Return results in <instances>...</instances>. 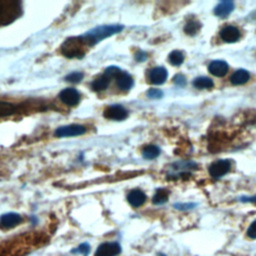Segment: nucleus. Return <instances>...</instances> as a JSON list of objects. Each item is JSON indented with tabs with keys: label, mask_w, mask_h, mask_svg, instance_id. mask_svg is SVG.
<instances>
[{
	"label": "nucleus",
	"mask_w": 256,
	"mask_h": 256,
	"mask_svg": "<svg viewBox=\"0 0 256 256\" xmlns=\"http://www.w3.org/2000/svg\"><path fill=\"white\" fill-rule=\"evenodd\" d=\"M160 155V149L158 146L156 145H147L143 148L142 150V156L145 159L151 160V159H155Z\"/></svg>",
	"instance_id": "obj_19"
},
{
	"label": "nucleus",
	"mask_w": 256,
	"mask_h": 256,
	"mask_svg": "<svg viewBox=\"0 0 256 256\" xmlns=\"http://www.w3.org/2000/svg\"><path fill=\"white\" fill-rule=\"evenodd\" d=\"M123 29H124V26L121 24L100 25L87 31L80 37L82 38V40L87 46H94L100 41H102L103 39L121 32Z\"/></svg>",
	"instance_id": "obj_1"
},
{
	"label": "nucleus",
	"mask_w": 256,
	"mask_h": 256,
	"mask_svg": "<svg viewBox=\"0 0 256 256\" xmlns=\"http://www.w3.org/2000/svg\"><path fill=\"white\" fill-rule=\"evenodd\" d=\"M103 115L106 119L121 121L128 117V111L124 106H122L120 104H113V105L108 106L104 110Z\"/></svg>",
	"instance_id": "obj_7"
},
{
	"label": "nucleus",
	"mask_w": 256,
	"mask_h": 256,
	"mask_svg": "<svg viewBox=\"0 0 256 256\" xmlns=\"http://www.w3.org/2000/svg\"><path fill=\"white\" fill-rule=\"evenodd\" d=\"M193 85H194V87H196L198 89H209L214 86V82L212 79H210L208 77L201 76V77H197L193 80Z\"/></svg>",
	"instance_id": "obj_20"
},
{
	"label": "nucleus",
	"mask_w": 256,
	"mask_h": 256,
	"mask_svg": "<svg viewBox=\"0 0 256 256\" xmlns=\"http://www.w3.org/2000/svg\"><path fill=\"white\" fill-rule=\"evenodd\" d=\"M109 83H110V78L107 75L103 74L102 76L96 78L91 83V89L95 92H100V91L105 90L108 87Z\"/></svg>",
	"instance_id": "obj_17"
},
{
	"label": "nucleus",
	"mask_w": 256,
	"mask_h": 256,
	"mask_svg": "<svg viewBox=\"0 0 256 256\" xmlns=\"http://www.w3.org/2000/svg\"><path fill=\"white\" fill-rule=\"evenodd\" d=\"M116 84L118 86V88L120 90H123V91H128L130 90L133 85H134V80L132 78V76L125 72V71H122L117 77H116Z\"/></svg>",
	"instance_id": "obj_14"
},
{
	"label": "nucleus",
	"mask_w": 256,
	"mask_h": 256,
	"mask_svg": "<svg viewBox=\"0 0 256 256\" xmlns=\"http://www.w3.org/2000/svg\"><path fill=\"white\" fill-rule=\"evenodd\" d=\"M168 198H169V191H167L166 189L160 188L156 190L152 198V203L155 205H162L168 201Z\"/></svg>",
	"instance_id": "obj_18"
},
{
	"label": "nucleus",
	"mask_w": 256,
	"mask_h": 256,
	"mask_svg": "<svg viewBox=\"0 0 256 256\" xmlns=\"http://www.w3.org/2000/svg\"><path fill=\"white\" fill-rule=\"evenodd\" d=\"M86 132V128L83 125L79 124H71V125H65L60 126L55 130V136L56 137H73V136H79Z\"/></svg>",
	"instance_id": "obj_4"
},
{
	"label": "nucleus",
	"mask_w": 256,
	"mask_h": 256,
	"mask_svg": "<svg viewBox=\"0 0 256 256\" xmlns=\"http://www.w3.org/2000/svg\"><path fill=\"white\" fill-rule=\"evenodd\" d=\"M195 206H196L195 203H176V204H174V208L178 209V210H188Z\"/></svg>",
	"instance_id": "obj_30"
},
{
	"label": "nucleus",
	"mask_w": 256,
	"mask_h": 256,
	"mask_svg": "<svg viewBox=\"0 0 256 256\" xmlns=\"http://www.w3.org/2000/svg\"><path fill=\"white\" fill-rule=\"evenodd\" d=\"M241 201H243V202H256V196H254V197H247V198H245V197H243V198H241Z\"/></svg>",
	"instance_id": "obj_32"
},
{
	"label": "nucleus",
	"mask_w": 256,
	"mask_h": 256,
	"mask_svg": "<svg viewBox=\"0 0 256 256\" xmlns=\"http://www.w3.org/2000/svg\"><path fill=\"white\" fill-rule=\"evenodd\" d=\"M168 77V72L164 67H154L148 72V80L154 85L163 84Z\"/></svg>",
	"instance_id": "obj_10"
},
{
	"label": "nucleus",
	"mask_w": 256,
	"mask_h": 256,
	"mask_svg": "<svg viewBox=\"0 0 256 256\" xmlns=\"http://www.w3.org/2000/svg\"><path fill=\"white\" fill-rule=\"evenodd\" d=\"M147 59V54L143 51H138L137 53H135V60L137 62H143Z\"/></svg>",
	"instance_id": "obj_31"
},
{
	"label": "nucleus",
	"mask_w": 256,
	"mask_h": 256,
	"mask_svg": "<svg viewBox=\"0 0 256 256\" xmlns=\"http://www.w3.org/2000/svg\"><path fill=\"white\" fill-rule=\"evenodd\" d=\"M173 82H174V84H176L177 86L184 87V86L186 85V78H185V76L182 75V74H177V75L174 76Z\"/></svg>",
	"instance_id": "obj_28"
},
{
	"label": "nucleus",
	"mask_w": 256,
	"mask_h": 256,
	"mask_svg": "<svg viewBox=\"0 0 256 256\" xmlns=\"http://www.w3.org/2000/svg\"><path fill=\"white\" fill-rule=\"evenodd\" d=\"M252 15H254V17H253V18H255V19H256V10H255V11H254L250 16H252Z\"/></svg>",
	"instance_id": "obj_33"
},
{
	"label": "nucleus",
	"mask_w": 256,
	"mask_h": 256,
	"mask_svg": "<svg viewBox=\"0 0 256 256\" xmlns=\"http://www.w3.org/2000/svg\"><path fill=\"white\" fill-rule=\"evenodd\" d=\"M84 77L82 72H71L65 76V80L70 83H79Z\"/></svg>",
	"instance_id": "obj_25"
},
{
	"label": "nucleus",
	"mask_w": 256,
	"mask_h": 256,
	"mask_svg": "<svg viewBox=\"0 0 256 256\" xmlns=\"http://www.w3.org/2000/svg\"><path fill=\"white\" fill-rule=\"evenodd\" d=\"M84 45L86 44L80 36L68 38L61 46V53L68 58H82L85 55Z\"/></svg>",
	"instance_id": "obj_3"
},
{
	"label": "nucleus",
	"mask_w": 256,
	"mask_h": 256,
	"mask_svg": "<svg viewBox=\"0 0 256 256\" xmlns=\"http://www.w3.org/2000/svg\"><path fill=\"white\" fill-rule=\"evenodd\" d=\"M249 79H250V75L248 71L245 69H239L232 74V76L230 77V82L233 85H243L247 83Z\"/></svg>",
	"instance_id": "obj_16"
},
{
	"label": "nucleus",
	"mask_w": 256,
	"mask_h": 256,
	"mask_svg": "<svg viewBox=\"0 0 256 256\" xmlns=\"http://www.w3.org/2000/svg\"><path fill=\"white\" fill-rule=\"evenodd\" d=\"M121 72H122V70H121L119 67H116V66H109L108 68L105 69L104 74L107 75V76L111 79V78H113V77L116 78Z\"/></svg>",
	"instance_id": "obj_26"
},
{
	"label": "nucleus",
	"mask_w": 256,
	"mask_h": 256,
	"mask_svg": "<svg viewBox=\"0 0 256 256\" xmlns=\"http://www.w3.org/2000/svg\"><path fill=\"white\" fill-rule=\"evenodd\" d=\"M201 29V23L197 20H190L186 23L185 27H184V32L188 35H195L199 32V30Z\"/></svg>",
	"instance_id": "obj_22"
},
{
	"label": "nucleus",
	"mask_w": 256,
	"mask_h": 256,
	"mask_svg": "<svg viewBox=\"0 0 256 256\" xmlns=\"http://www.w3.org/2000/svg\"><path fill=\"white\" fill-rule=\"evenodd\" d=\"M90 251H91V247H90L89 243L83 242V243L79 244L76 248H73V249L70 251V253H71V254H75V255L81 254V255L87 256V255L90 253Z\"/></svg>",
	"instance_id": "obj_24"
},
{
	"label": "nucleus",
	"mask_w": 256,
	"mask_h": 256,
	"mask_svg": "<svg viewBox=\"0 0 256 256\" xmlns=\"http://www.w3.org/2000/svg\"><path fill=\"white\" fill-rule=\"evenodd\" d=\"M22 222V217L16 212H8L0 216V227L3 229H11Z\"/></svg>",
	"instance_id": "obj_8"
},
{
	"label": "nucleus",
	"mask_w": 256,
	"mask_h": 256,
	"mask_svg": "<svg viewBox=\"0 0 256 256\" xmlns=\"http://www.w3.org/2000/svg\"><path fill=\"white\" fill-rule=\"evenodd\" d=\"M234 9V3L232 1L226 0L221 1L214 9V13L218 17H227Z\"/></svg>",
	"instance_id": "obj_15"
},
{
	"label": "nucleus",
	"mask_w": 256,
	"mask_h": 256,
	"mask_svg": "<svg viewBox=\"0 0 256 256\" xmlns=\"http://www.w3.org/2000/svg\"><path fill=\"white\" fill-rule=\"evenodd\" d=\"M126 198H127L128 203L132 207L138 208V207L142 206L145 203V201L147 199V196H146V194L142 190H140V189H133V190H131L127 194Z\"/></svg>",
	"instance_id": "obj_11"
},
{
	"label": "nucleus",
	"mask_w": 256,
	"mask_h": 256,
	"mask_svg": "<svg viewBox=\"0 0 256 256\" xmlns=\"http://www.w3.org/2000/svg\"><path fill=\"white\" fill-rule=\"evenodd\" d=\"M146 94L150 99H160L163 96V91L158 88H150Z\"/></svg>",
	"instance_id": "obj_27"
},
{
	"label": "nucleus",
	"mask_w": 256,
	"mask_h": 256,
	"mask_svg": "<svg viewBox=\"0 0 256 256\" xmlns=\"http://www.w3.org/2000/svg\"><path fill=\"white\" fill-rule=\"evenodd\" d=\"M159 256H166V255H164V254H162V253H161V254H159Z\"/></svg>",
	"instance_id": "obj_34"
},
{
	"label": "nucleus",
	"mask_w": 256,
	"mask_h": 256,
	"mask_svg": "<svg viewBox=\"0 0 256 256\" xmlns=\"http://www.w3.org/2000/svg\"><path fill=\"white\" fill-rule=\"evenodd\" d=\"M59 98L64 104L75 106L80 101V94L75 88H65L60 92Z\"/></svg>",
	"instance_id": "obj_9"
},
{
	"label": "nucleus",
	"mask_w": 256,
	"mask_h": 256,
	"mask_svg": "<svg viewBox=\"0 0 256 256\" xmlns=\"http://www.w3.org/2000/svg\"><path fill=\"white\" fill-rule=\"evenodd\" d=\"M228 69H229V66L227 62L223 60H213L208 65L209 72L216 77H222L226 75L228 72Z\"/></svg>",
	"instance_id": "obj_13"
},
{
	"label": "nucleus",
	"mask_w": 256,
	"mask_h": 256,
	"mask_svg": "<svg viewBox=\"0 0 256 256\" xmlns=\"http://www.w3.org/2000/svg\"><path fill=\"white\" fill-rule=\"evenodd\" d=\"M121 251L122 247L118 242H104L97 247L94 256H118Z\"/></svg>",
	"instance_id": "obj_5"
},
{
	"label": "nucleus",
	"mask_w": 256,
	"mask_h": 256,
	"mask_svg": "<svg viewBox=\"0 0 256 256\" xmlns=\"http://www.w3.org/2000/svg\"><path fill=\"white\" fill-rule=\"evenodd\" d=\"M22 12L21 3L18 1H0V25H7L16 20Z\"/></svg>",
	"instance_id": "obj_2"
},
{
	"label": "nucleus",
	"mask_w": 256,
	"mask_h": 256,
	"mask_svg": "<svg viewBox=\"0 0 256 256\" xmlns=\"http://www.w3.org/2000/svg\"><path fill=\"white\" fill-rule=\"evenodd\" d=\"M220 38L227 43H234L239 40L240 38V31L238 28L232 25H228L221 29L220 31Z\"/></svg>",
	"instance_id": "obj_12"
},
{
	"label": "nucleus",
	"mask_w": 256,
	"mask_h": 256,
	"mask_svg": "<svg viewBox=\"0 0 256 256\" xmlns=\"http://www.w3.org/2000/svg\"><path fill=\"white\" fill-rule=\"evenodd\" d=\"M231 169V161L228 159H219L209 166V174L213 178H220L226 175Z\"/></svg>",
	"instance_id": "obj_6"
},
{
	"label": "nucleus",
	"mask_w": 256,
	"mask_h": 256,
	"mask_svg": "<svg viewBox=\"0 0 256 256\" xmlns=\"http://www.w3.org/2000/svg\"><path fill=\"white\" fill-rule=\"evenodd\" d=\"M17 110V107L15 104L5 101H0V117L10 116L13 113H15Z\"/></svg>",
	"instance_id": "obj_21"
},
{
	"label": "nucleus",
	"mask_w": 256,
	"mask_h": 256,
	"mask_svg": "<svg viewBox=\"0 0 256 256\" xmlns=\"http://www.w3.org/2000/svg\"><path fill=\"white\" fill-rule=\"evenodd\" d=\"M168 59H169V62L172 64V65H175V66H179L183 63L184 61V54L179 51V50H173L169 56H168Z\"/></svg>",
	"instance_id": "obj_23"
},
{
	"label": "nucleus",
	"mask_w": 256,
	"mask_h": 256,
	"mask_svg": "<svg viewBox=\"0 0 256 256\" xmlns=\"http://www.w3.org/2000/svg\"><path fill=\"white\" fill-rule=\"evenodd\" d=\"M247 236L250 239H256V220H254L247 229Z\"/></svg>",
	"instance_id": "obj_29"
}]
</instances>
